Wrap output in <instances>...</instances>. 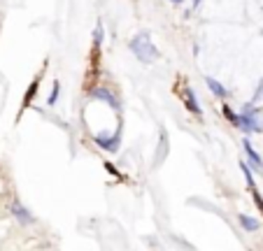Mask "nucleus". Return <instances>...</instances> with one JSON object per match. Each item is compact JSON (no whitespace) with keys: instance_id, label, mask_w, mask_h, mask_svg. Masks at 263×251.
<instances>
[{"instance_id":"1","label":"nucleus","mask_w":263,"mask_h":251,"mask_svg":"<svg viewBox=\"0 0 263 251\" xmlns=\"http://www.w3.org/2000/svg\"><path fill=\"white\" fill-rule=\"evenodd\" d=\"M128 49H130V54H133L135 59H138L140 63H144V65L159 61V56H161L159 47L152 42V35H149V30H138V33L130 37Z\"/></svg>"},{"instance_id":"2","label":"nucleus","mask_w":263,"mask_h":251,"mask_svg":"<svg viewBox=\"0 0 263 251\" xmlns=\"http://www.w3.org/2000/svg\"><path fill=\"white\" fill-rule=\"evenodd\" d=\"M89 98L96 100V103H105L107 107L115 109L117 114H119L121 107H124V105H121V100L117 98V93H112L107 86H96V89H91V91H89Z\"/></svg>"},{"instance_id":"3","label":"nucleus","mask_w":263,"mask_h":251,"mask_svg":"<svg viewBox=\"0 0 263 251\" xmlns=\"http://www.w3.org/2000/svg\"><path fill=\"white\" fill-rule=\"evenodd\" d=\"M93 142L98 144L103 151L107 153H117L121 147V128H117L115 133H96L93 135Z\"/></svg>"},{"instance_id":"4","label":"nucleus","mask_w":263,"mask_h":251,"mask_svg":"<svg viewBox=\"0 0 263 251\" xmlns=\"http://www.w3.org/2000/svg\"><path fill=\"white\" fill-rule=\"evenodd\" d=\"M10 212H12V217H14L16 221H19V226L28 228V226H33V223H35L33 212H30V209L24 205V202L14 200V202H12V205H10Z\"/></svg>"},{"instance_id":"5","label":"nucleus","mask_w":263,"mask_h":251,"mask_svg":"<svg viewBox=\"0 0 263 251\" xmlns=\"http://www.w3.org/2000/svg\"><path fill=\"white\" fill-rule=\"evenodd\" d=\"M182 103H184V107H186V112H191L194 117L203 119V107H200L198 95H196V91L191 89V86H186V89L182 91Z\"/></svg>"},{"instance_id":"6","label":"nucleus","mask_w":263,"mask_h":251,"mask_svg":"<svg viewBox=\"0 0 263 251\" xmlns=\"http://www.w3.org/2000/svg\"><path fill=\"white\" fill-rule=\"evenodd\" d=\"M242 149H245L247 163L252 165L254 172H263V158H261V153H258L256 149H254V144L249 142V138H245V140H242Z\"/></svg>"},{"instance_id":"7","label":"nucleus","mask_w":263,"mask_h":251,"mask_svg":"<svg viewBox=\"0 0 263 251\" xmlns=\"http://www.w3.org/2000/svg\"><path fill=\"white\" fill-rule=\"evenodd\" d=\"M205 86H208L210 93H212L214 98H219V100H226L231 95L229 89H226V86H223L219 79H214V77H205Z\"/></svg>"},{"instance_id":"8","label":"nucleus","mask_w":263,"mask_h":251,"mask_svg":"<svg viewBox=\"0 0 263 251\" xmlns=\"http://www.w3.org/2000/svg\"><path fill=\"white\" fill-rule=\"evenodd\" d=\"M238 223L242 226V230H247V233H256L258 228H261V221H258L256 217H252V214H238Z\"/></svg>"},{"instance_id":"9","label":"nucleus","mask_w":263,"mask_h":251,"mask_svg":"<svg viewBox=\"0 0 263 251\" xmlns=\"http://www.w3.org/2000/svg\"><path fill=\"white\" fill-rule=\"evenodd\" d=\"M240 170H242V177H245V182H247V188L249 191H254V188H256V179H254L252 165H249L247 161H240Z\"/></svg>"},{"instance_id":"10","label":"nucleus","mask_w":263,"mask_h":251,"mask_svg":"<svg viewBox=\"0 0 263 251\" xmlns=\"http://www.w3.org/2000/svg\"><path fill=\"white\" fill-rule=\"evenodd\" d=\"M103 42H105V26H103V21H98L93 28V49H100Z\"/></svg>"},{"instance_id":"11","label":"nucleus","mask_w":263,"mask_h":251,"mask_svg":"<svg viewBox=\"0 0 263 251\" xmlns=\"http://www.w3.org/2000/svg\"><path fill=\"white\" fill-rule=\"evenodd\" d=\"M59 95H61V82L59 79H54V84H51V93H49V98H47V105L54 107V105L59 103Z\"/></svg>"},{"instance_id":"12","label":"nucleus","mask_w":263,"mask_h":251,"mask_svg":"<svg viewBox=\"0 0 263 251\" xmlns=\"http://www.w3.org/2000/svg\"><path fill=\"white\" fill-rule=\"evenodd\" d=\"M221 112H223V117L229 119V123H231V126H233V123L238 121V112H233V109H231V107H229V105H226V103H223Z\"/></svg>"},{"instance_id":"13","label":"nucleus","mask_w":263,"mask_h":251,"mask_svg":"<svg viewBox=\"0 0 263 251\" xmlns=\"http://www.w3.org/2000/svg\"><path fill=\"white\" fill-rule=\"evenodd\" d=\"M261 100H263V79L256 84V89L252 93V103H261Z\"/></svg>"},{"instance_id":"14","label":"nucleus","mask_w":263,"mask_h":251,"mask_svg":"<svg viewBox=\"0 0 263 251\" xmlns=\"http://www.w3.org/2000/svg\"><path fill=\"white\" fill-rule=\"evenodd\" d=\"M249 193H252V198H254V202H256V207L263 212V196L258 193V188H254V191H249Z\"/></svg>"},{"instance_id":"15","label":"nucleus","mask_w":263,"mask_h":251,"mask_svg":"<svg viewBox=\"0 0 263 251\" xmlns=\"http://www.w3.org/2000/svg\"><path fill=\"white\" fill-rule=\"evenodd\" d=\"M170 3H173V5H184L186 0H170Z\"/></svg>"},{"instance_id":"16","label":"nucleus","mask_w":263,"mask_h":251,"mask_svg":"<svg viewBox=\"0 0 263 251\" xmlns=\"http://www.w3.org/2000/svg\"><path fill=\"white\" fill-rule=\"evenodd\" d=\"M261 35H263V30H261Z\"/></svg>"}]
</instances>
